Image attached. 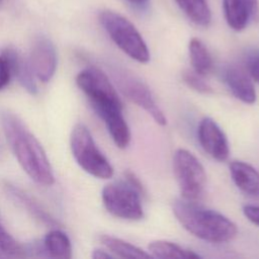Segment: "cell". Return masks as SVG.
<instances>
[{
    "mask_svg": "<svg viewBox=\"0 0 259 259\" xmlns=\"http://www.w3.org/2000/svg\"><path fill=\"white\" fill-rule=\"evenodd\" d=\"M11 76L12 75L7 60L3 55L0 54V90H2L8 85Z\"/></svg>",
    "mask_w": 259,
    "mask_h": 259,
    "instance_id": "obj_24",
    "label": "cell"
},
{
    "mask_svg": "<svg viewBox=\"0 0 259 259\" xmlns=\"http://www.w3.org/2000/svg\"><path fill=\"white\" fill-rule=\"evenodd\" d=\"M148 249L152 257L155 258H178V259H196L200 256L189 249H185L173 242L165 240L153 241L149 244Z\"/></svg>",
    "mask_w": 259,
    "mask_h": 259,
    "instance_id": "obj_19",
    "label": "cell"
},
{
    "mask_svg": "<svg viewBox=\"0 0 259 259\" xmlns=\"http://www.w3.org/2000/svg\"><path fill=\"white\" fill-rule=\"evenodd\" d=\"M5 57L10 68L11 75L16 78L18 83L30 94L37 93V86L34 80V74L30 67L29 61L23 58L17 50L11 47L3 49L0 53Z\"/></svg>",
    "mask_w": 259,
    "mask_h": 259,
    "instance_id": "obj_11",
    "label": "cell"
},
{
    "mask_svg": "<svg viewBox=\"0 0 259 259\" xmlns=\"http://www.w3.org/2000/svg\"><path fill=\"white\" fill-rule=\"evenodd\" d=\"M0 120L6 140L23 171L40 185H53L55 176L52 166L42 146L34 135L10 110H1Z\"/></svg>",
    "mask_w": 259,
    "mask_h": 259,
    "instance_id": "obj_1",
    "label": "cell"
},
{
    "mask_svg": "<svg viewBox=\"0 0 259 259\" xmlns=\"http://www.w3.org/2000/svg\"><path fill=\"white\" fill-rule=\"evenodd\" d=\"M114 256L109 252L103 249H94L92 252V258L94 259H105V258H113Z\"/></svg>",
    "mask_w": 259,
    "mask_h": 259,
    "instance_id": "obj_28",
    "label": "cell"
},
{
    "mask_svg": "<svg viewBox=\"0 0 259 259\" xmlns=\"http://www.w3.org/2000/svg\"><path fill=\"white\" fill-rule=\"evenodd\" d=\"M70 146L74 159L84 171L100 179L112 177L111 164L96 146L86 125L83 123L74 125L70 137Z\"/></svg>",
    "mask_w": 259,
    "mask_h": 259,
    "instance_id": "obj_4",
    "label": "cell"
},
{
    "mask_svg": "<svg viewBox=\"0 0 259 259\" xmlns=\"http://www.w3.org/2000/svg\"><path fill=\"white\" fill-rule=\"evenodd\" d=\"M101 244L114 256L120 258H152L150 253L145 252L141 248L125 242L119 238L109 235H101L99 238Z\"/></svg>",
    "mask_w": 259,
    "mask_h": 259,
    "instance_id": "obj_18",
    "label": "cell"
},
{
    "mask_svg": "<svg viewBox=\"0 0 259 259\" xmlns=\"http://www.w3.org/2000/svg\"><path fill=\"white\" fill-rule=\"evenodd\" d=\"M243 212L251 223L259 226V205L247 204L243 207Z\"/></svg>",
    "mask_w": 259,
    "mask_h": 259,
    "instance_id": "obj_25",
    "label": "cell"
},
{
    "mask_svg": "<svg viewBox=\"0 0 259 259\" xmlns=\"http://www.w3.org/2000/svg\"><path fill=\"white\" fill-rule=\"evenodd\" d=\"M28 61L34 76L42 83L49 82L57 69V52L54 44L46 36L37 37L32 45Z\"/></svg>",
    "mask_w": 259,
    "mask_h": 259,
    "instance_id": "obj_9",
    "label": "cell"
},
{
    "mask_svg": "<svg viewBox=\"0 0 259 259\" xmlns=\"http://www.w3.org/2000/svg\"><path fill=\"white\" fill-rule=\"evenodd\" d=\"M26 249L4 228L0 221V259L26 257Z\"/></svg>",
    "mask_w": 259,
    "mask_h": 259,
    "instance_id": "obj_22",
    "label": "cell"
},
{
    "mask_svg": "<svg viewBox=\"0 0 259 259\" xmlns=\"http://www.w3.org/2000/svg\"><path fill=\"white\" fill-rule=\"evenodd\" d=\"M197 136L200 146L210 157L218 161L228 159L230 149L227 137L212 118L204 117L201 119Z\"/></svg>",
    "mask_w": 259,
    "mask_h": 259,
    "instance_id": "obj_10",
    "label": "cell"
},
{
    "mask_svg": "<svg viewBox=\"0 0 259 259\" xmlns=\"http://www.w3.org/2000/svg\"><path fill=\"white\" fill-rule=\"evenodd\" d=\"M78 87L88 97L97 113L105 109H122V102L109 78L96 67H88L76 77Z\"/></svg>",
    "mask_w": 259,
    "mask_h": 259,
    "instance_id": "obj_6",
    "label": "cell"
},
{
    "mask_svg": "<svg viewBox=\"0 0 259 259\" xmlns=\"http://www.w3.org/2000/svg\"><path fill=\"white\" fill-rule=\"evenodd\" d=\"M249 72L255 82L259 84V56L255 57L249 65Z\"/></svg>",
    "mask_w": 259,
    "mask_h": 259,
    "instance_id": "obj_27",
    "label": "cell"
},
{
    "mask_svg": "<svg viewBox=\"0 0 259 259\" xmlns=\"http://www.w3.org/2000/svg\"><path fill=\"white\" fill-rule=\"evenodd\" d=\"M173 170L183 199H200L206 186V173L200 161L188 150L180 148L173 156Z\"/></svg>",
    "mask_w": 259,
    "mask_h": 259,
    "instance_id": "obj_5",
    "label": "cell"
},
{
    "mask_svg": "<svg viewBox=\"0 0 259 259\" xmlns=\"http://www.w3.org/2000/svg\"><path fill=\"white\" fill-rule=\"evenodd\" d=\"M248 4L250 5L252 11V19L258 20L259 19V2L258 0H247Z\"/></svg>",
    "mask_w": 259,
    "mask_h": 259,
    "instance_id": "obj_29",
    "label": "cell"
},
{
    "mask_svg": "<svg viewBox=\"0 0 259 259\" xmlns=\"http://www.w3.org/2000/svg\"><path fill=\"white\" fill-rule=\"evenodd\" d=\"M116 82L118 83L122 93L131 101L147 111L158 124H166L167 119L163 111L157 105L151 94V91L143 82L137 80L135 77L127 76L126 74L119 76Z\"/></svg>",
    "mask_w": 259,
    "mask_h": 259,
    "instance_id": "obj_8",
    "label": "cell"
},
{
    "mask_svg": "<svg viewBox=\"0 0 259 259\" xmlns=\"http://www.w3.org/2000/svg\"><path fill=\"white\" fill-rule=\"evenodd\" d=\"M130 2H132L133 4H137V5H141V4H144L147 0H128Z\"/></svg>",
    "mask_w": 259,
    "mask_h": 259,
    "instance_id": "obj_30",
    "label": "cell"
},
{
    "mask_svg": "<svg viewBox=\"0 0 259 259\" xmlns=\"http://www.w3.org/2000/svg\"><path fill=\"white\" fill-rule=\"evenodd\" d=\"M99 21L113 42L130 58L139 63L150 60L144 38L128 19L116 12L104 10L99 14Z\"/></svg>",
    "mask_w": 259,
    "mask_h": 259,
    "instance_id": "obj_3",
    "label": "cell"
},
{
    "mask_svg": "<svg viewBox=\"0 0 259 259\" xmlns=\"http://www.w3.org/2000/svg\"><path fill=\"white\" fill-rule=\"evenodd\" d=\"M173 212L186 231L210 243L229 242L238 233L237 226L227 217L215 210L198 205L195 201L186 199L175 200Z\"/></svg>",
    "mask_w": 259,
    "mask_h": 259,
    "instance_id": "obj_2",
    "label": "cell"
},
{
    "mask_svg": "<svg viewBox=\"0 0 259 259\" xmlns=\"http://www.w3.org/2000/svg\"><path fill=\"white\" fill-rule=\"evenodd\" d=\"M182 79L189 88L195 90L196 92L203 94H208L212 92L211 87L202 79V76L194 71H184L182 73Z\"/></svg>",
    "mask_w": 259,
    "mask_h": 259,
    "instance_id": "obj_23",
    "label": "cell"
},
{
    "mask_svg": "<svg viewBox=\"0 0 259 259\" xmlns=\"http://www.w3.org/2000/svg\"><path fill=\"white\" fill-rule=\"evenodd\" d=\"M4 188L12 200H14L21 207L25 208L26 211H28L36 220L48 226H60V223L50 212H48L33 197L29 196L23 190L10 183H6Z\"/></svg>",
    "mask_w": 259,
    "mask_h": 259,
    "instance_id": "obj_14",
    "label": "cell"
},
{
    "mask_svg": "<svg viewBox=\"0 0 259 259\" xmlns=\"http://www.w3.org/2000/svg\"><path fill=\"white\" fill-rule=\"evenodd\" d=\"M98 116L105 123L114 144L120 149L126 148L131 142V131L122 115V109L103 111Z\"/></svg>",
    "mask_w": 259,
    "mask_h": 259,
    "instance_id": "obj_15",
    "label": "cell"
},
{
    "mask_svg": "<svg viewBox=\"0 0 259 259\" xmlns=\"http://www.w3.org/2000/svg\"><path fill=\"white\" fill-rule=\"evenodd\" d=\"M176 2L195 24L200 26H207L209 24L211 14L206 0H176Z\"/></svg>",
    "mask_w": 259,
    "mask_h": 259,
    "instance_id": "obj_21",
    "label": "cell"
},
{
    "mask_svg": "<svg viewBox=\"0 0 259 259\" xmlns=\"http://www.w3.org/2000/svg\"><path fill=\"white\" fill-rule=\"evenodd\" d=\"M188 51L193 71L201 76L209 74L212 70V59L205 45L199 38L193 37L189 41Z\"/></svg>",
    "mask_w": 259,
    "mask_h": 259,
    "instance_id": "obj_20",
    "label": "cell"
},
{
    "mask_svg": "<svg viewBox=\"0 0 259 259\" xmlns=\"http://www.w3.org/2000/svg\"><path fill=\"white\" fill-rule=\"evenodd\" d=\"M225 80L236 98L248 104L256 101L255 87L243 69L230 67L225 73Z\"/></svg>",
    "mask_w": 259,
    "mask_h": 259,
    "instance_id": "obj_13",
    "label": "cell"
},
{
    "mask_svg": "<svg viewBox=\"0 0 259 259\" xmlns=\"http://www.w3.org/2000/svg\"><path fill=\"white\" fill-rule=\"evenodd\" d=\"M41 249L44 256L52 258L70 259L72 257V245L68 236L58 229L51 230L45 237Z\"/></svg>",
    "mask_w": 259,
    "mask_h": 259,
    "instance_id": "obj_16",
    "label": "cell"
},
{
    "mask_svg": "<svg viewBox=\"0 0 259 259\" xmlns=\"http://www.w3.org/2000/svg\"><path fill=\"white\" fill-rule=\"evenodd\" d=\"M101 196L104 207L112 215L130 221L144 218L141 193L125 179L106 184Z\"/></svg>",
    "mask_w": 259,
    "mask_h": 259,
    "instance_id": "obj_7",
    "label": "cell"
},
{
    "mask_svg": "<svg viewBox=\"0 0 259 259\" xmlns=\"http://www.w3.org/2000/svg\"><path fill=\"white\" fill-rule=\"evenodd\" d=\"M124 179H125L132 186H134L141 194L145 192L143 184L141 183L140 179H139L133 172H131V171L124 172Z\"/></svg>",
    "mask_w": 259,
    "mask_h": 259,
    "instance_id": "obj_26",
    "label": "cell"
},
{
    "mask_svg": "<svg viewBox=\"0 0 259 259\" xmlns=\"http://www.w3.org/2000/svg\"><path fill=\"white\" fill-rule=\"evenodd\" d=\"M226 20L236 31L243 30L252 19V11L247 0H223Z\"/></svg>",
    "mask_w": 259,
    "mask_h": 259,
    "instance_id": "obj_17",
    "label": "cell"
},
{
    "mask_svg": "<svg viewBox=\"0 0 259 259\" xmlns=\"http://www.w3.org/2000/svg\"><path fill=\"white\" fill-rule=\"evenodd\" d=\"M230 173L234 183L245 194L259 199V172L243 161H233Z\"/></svg>",
    "mask_w": 259,
    "mask_h": 259,
    "instance_id": "obj_12",
    "label": "cell"
}]
</instances>
